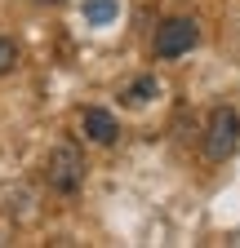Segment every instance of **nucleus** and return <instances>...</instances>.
Instances as JSON below:
<instances>
[{"label": "nucleus", "instance_id": "obj_5", "mask_svg": "<svg viewBox=\"0 0 240 248\" xmlns=\"http://www.w3.org/2000/svg\"><path fill=\"white\" fill-rule=\"evenodd\" d=\"M156 89H160V84H156L152 76H138L134 84H125V89H120V102H125V107H147V102L156 98Z\"/></svg>", "mask_w": 240, "mask_h": 248}, {"label": "nucleus", "instance_id": "obj_1", "mask_svg": "<svg viewBox=\"0 0 240 248\" xmlns=\"http://www.w3.org/2000/svg\"><path fill=\"white\" fill-rule=\"evenodd\" d=\"M45 182L53 186L58 195L80 191V182H85V151L76 142H58L49 151V160H45Z\"/></svg>", "mask_w": 240, "mask_h": 248}, {"label": "nucleus", "instance_id": "obj_2", "mask_svg": "<svg viewBox=\"0 0 240 248\" xmlns=\"http://www.w3.org/2000/svg\"><path fill=\"white\" fill-rule=\"evenodd\" d=\"M240 146V115L231 107H218L205 124V155L209 160H231Z\"/></svg>", "mask_w": 240, "mask_h": 248}, {"label": "nucleus", "instance_id": "obj_7", "mask_svg": "<svg viewBox=\"0 0 240 248\" xmlns=\"http://www.w3.org/2000/svg\"><path fill=\"white\" fill-rule=\"evenodd\" d=\"M18 67V45L9 36H0V71H14Z\"/></svg>", "mask_w": 240, "mask_h": 248}, {"label": "nucleus", "instance_id": "obj_4", "mask_svg": "<svg viewBox=\"0 0 240 248\" xmlns=\"http://www.w3.org/2000/svg\"><path fill=\"white\" fill-rule=\"evenodd\" d=\"M80 124H85V138L94 142V146H116V138H120L116 115H111V111H103V107H89V111L80 115Z\"/></svg>", "mask_w": 240, "mask_h": 248}, {"label": "nucleus", "instance_id": "obj_6", "mask_svg": "<svg viewBox=\"0 0 240 248\" xmlns=\"http://www.w3.org/2000/svg\"><path fill=\"white\" fill-rule=\"evenodd\" d=\"M85 18L89 22H111L116 18V0H89V5H85Z\"/></svg>", "mask_w": 240, "mask_h": 248}, {"label": "nucleus", "instance_id": "obj_3", "mask_svg": "<svg viewBox=\"0 0 240 248\" xmlns=\"http://www.w3.org/2000/svg\"><path fill=\"white\" fill-rule=\"evenodd\" d=\"M200 45V27L191 18H165L156 27V53L160 58H183Z\"/></svg>", "mask_w": 240, "mask_h": 248}, {"label": "nucleus", "instance_id": "obj_8", "mask_svg": "<svg viewBox=\"0 0 240 248\" xmlns=\"http://www.w3.org/2000/svg\"><path fill=\"white\" fill-rule=\"evenodd\" d=\"M36 5H63V0H36Z\"/></svg>", "mask_w": 240, "mask_h": 248}]
</instances>
